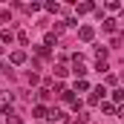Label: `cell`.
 Masks as SVG:
<instances>
[{
	"mask_svg": "<svg viewBox=\"0 0 124 124\" xmlns=\"http://www.w3.org/2000/svg\"><path fill=\"white\" fill-rule=\"evenodd\" d=\"M87 72H90V69L84 66V61H81V55H75V66H72V75H75V81H78V78H84Z\"/></svg>",
	"mask_w": 124,
	"mask_h": 124,
	"instance_id": "6da1fadb",
	"label": "cell"
},
{
	"mask_svg": "<svg viewBox=\"0 0 124 124\" xmlns=\"http://www.w3.org/2000/svg\"><path fill=\"white\" fill-rule=\"evenodd\" d=\"M9 63H12V66H23V63H26V52H23V49H15V52L9 55Z\"/></svg>",
	"mask_w": 124,
	"mask_h": 124,
	"instance_id": "7a4b0ae2",
	"label": "cell"
},
{
	"mask_svg": "<svg viewBox=\"0 0 124 124\" xmlns=\"http://www.w3.org/2000/svg\"><path fill=\"white\" fill-rule=\"evenodd\" d=\"M32 118H38V121H46V118H49V110H46L43 104H35V107H32Z\"/></svg>",
	"mask_w": 124,
	"mask_h": 124,
	"instance_id": "3957f363",
	"label": "cell"
},
{
	"mask_svg": "<svg viewBox=\"0 0 124 124\" xmlns=\"http://www.w3.org/2000/svg\"><path fill=\"white\" fill-rule=\"evenodd\" d=\"M101 29L110 32V35H116V29H118V20H116V17H104V20H101Z\"/></svg>",
	"mask_w": 124,
	"mask_h": 124,
	"instance_id": "277c9868",
	"label": "cell"
},
{
	"mask_svg": "<svg viewBox=\"0 0 124 124\" xmlns=\"http://www.w3.org/2000/svg\"><path fill=\"white\" fill-rule=\"evenodd\" d=\"M78 38H81L84 43H90V40L95 38V29H93V26H81V29H78Z\"/></svg>",
	"mask_w": 124,
	"mask_h": 124,
	"instance_id": "5b68a950",
	"label": "cell"
},
{
	"mask_svg": "<svg viewBox=\"0 0 124 124\" xmlns=\"http://www.w3.org/2000/svg\"><path fill=\"white\" fill-rule=\"evenodd\" d=\"M75 12H78V15H90V12H95V3H93V0L78 3V6H75Z\"/></svg>",
	"mask_w": 124,
	"mask_h": 124,
	"instance_id": "8992f818",
	"label": "cell"
},
{
	"mask_svg": "<svg viewBox=\"0 0 124 124\" xmlns=\"http://www.w3.org/2000/svg\"><path fill=\"white\" fill-rule=\"evenodd\" d=\"M104 95H107V87H95V90H93V95H90V104H98Z\"/></svg>",
	"mask_w": 124,
	"mask_h": 124,
	"instance_id": "52a82bcc",
	"label": "cell"
},
{
	"mask_svg": "<svg viewBox=\"0 0 124 124\" xmlns=\"http://www.w3.org/2000/svg\"><path fill=\"white\" fill-rule=\"evenodd\" d=\"M15 38H17V35H15L12 29H0V40H3L6 46H12V40H15Z\"/></svg>",
	"mask_w": 124,
	"mask_h": 124,
	"instance_id": "ba28073f",
	"label": "cell"
},
{
	"mask_svg": "<svg viewBox=\"0 0 124 124\" xmlns=\"http://www.w3.org/2000/svg\"><path fill=\"white\" fill-rule=\"evenodd\" d=\"M55 43H58V35H55V32H46V35H43V46H49V49H52Z\"/></svg>",
	"mask_w": 124,
	"mask_h": 124,
	"instance_id": "9c48e42d",
	"label": "cell"
},
{
	"mask_svg": "<svg viewBox=\"0 0 124 124\" xmlns=\"http://www.w3.org/2000/svg\"><path fill=\"white\" fill-rule=\"evenodd\" d=\"M43 9H46V12H52V15H58V12H63V6H61V3H55V0L43 3Z\"/></svg>",
	"mask_w": 124,
	"mask_h": 124,
	"instance_id": "30bf717a",
	"label": "cell"
},
{
	"mask_svg": "<svg viewBox=\"0 0 124 124\" xmlns=\"http://www.w3.org/2000/svg\"><path fill=\"white\" fill-rule=\"evenodd\" d=\"M35 55H38V58H49V55H52V49L40 43V46H35Z\"/></svg>",
	"mask_w": 124,
	"mask_h": 124,
	"instance_id": "8fae6325",
	"label": "cell"
},
{
	"mask_svg": "<svg viewBox=\"0 0 124 124\" xmlns=\"http://www.w3.org/2000/svg\"><path fill=\"white\" fill-rule=\"evenodd\" d=\"M66 72H69V69H66L63 63H55V69H52V75H55V78H66Z\"/></svg>",
	"mask_w": 124,
	"mask_h": 124,
	"instance_id": "7c38bea8",
	"label": "cell"
},
{
	"mask_svg": "<svg viewBox=\"0 0 124 124\" xmlns=\"http://www.w3.org/2000/svg\"><path fill=\"white\" fill-rule=\"evenodd\" d=\"M87 90H90L87 78H78V81H75V93H87Z\"/></svg>",
	"mask_w": 124,
	"mask_h": 124,
	"instance_id": "4fadbf2b",
	"label": "cell"
},
{
	"mask_svg": "<svg viewBox=\"0 0 124 124\" xmlns=\"http://www.w3.org/2000/svg\"><path fill=\"white\" fill-rule=\"evenodd\" d=\"M104 9H107V12H121V3H118V0H110Z\"/></svg>",
	"mask_w": 124,
	"mask_h": 124,
	"instance_id": "5bb4252c",
	"label": "cell"
},
{
	"mask_svg": "<svg viewBox=\"0 0 124 124\" xmlns=\"http://www.w3.org/2000/svg\"><path fill=\"white\" fill-rule=\"evenodd\" d=\"M107 55H110L107 46H98V49H95V58H98V61H107Z\"/></svg>",
	"mask_w": 124,
	"mask_h": 124,
	"instance_id": "9a60e30c",
	"label": "cell"
},
{
	"mask_svg": "<svg viewBox=\"0 0 124 124\" xmlns=\"http://www.w3.org/2000/svg\"><path fill=\"white\" fill-rule=\"evenodd\" d=\"M6 124H23V118L15 116V113H9V116H6Z\"/></svg>",
	"mask_w": 124,
	"mask_h": 124,
	"instance_id": "2e32d148",
	"label": "cell"
},
{
	"mask_svg": "<svg viewBox=\"0 0 124 124\" xmlns=\"http://www.w3.org/2000/svg\"><path fill=\"white\" fill-rule=\"evenodd\" d=\"M101 110H104L107 116H113V113H118V107H116V104H101Z\"/></svg>",
	"mask_w": 124,
	"mask_h": 124,
	"instance_id": "e0dca14e",
	"label": "cell"
},
{
	"mask_svg": "<svg viewBox=\"0 0 124 124\" xmlns=\"http://www.w3.org/2000/svg\"><path fill=\"white\" fill-rule=\"evenodd\" d=\"M113 101H124V90H121V87L113 90Z\"/></svg>",
	"mask_w": 124,
	"mask_h": 124,
	"instance_id": "ac0fdd59",
	"label": "cell"
},
{
	"mask_svg": "<svg viewBox=\"0 0 124 124\" xmlns=\"http://www.w3.org/2000/svg\"><path fill=\"white\" fill-rule=\"evenodd\" d=\"M63 23H66V29H75V26H78V17H66Z\"/></svg>",
	"mask_w": 124,
	"mask_h": 124,
	"instance_id": "d6986e66",
	"label": "cell"
},
{
	"mask_svg": "<svg viewBox=\"0 0 124 124\" xmlns=\"http://www.w3.org/2000/svg\"><path fill=\"white\" fill-rule=\"evenodd\" d=\"M17 40H20V43L26 46V43H29V35H26V32H17Z\"/></svg>",
	"mask_w": 124,
	"mask_h": 124,
	"instance_id": "ffe728a7",
	"label": "cell"
},
{
	"mask_svg": "<svg viewBox=\"0 0 124 124\" xmlns=\"http://www.w3.org/2000/svg\"><path fill=\"white\" fill-rule=\"evenodd\" d=\"M95 69H98V72H107L110 66H107V61H98V63H95Z\"/></svg>",
	"mask_w": 124,
	"mask_h": 124,
	"instance_id": "44dd1931",
	"label": "cell"
},
{
	"mask_svg": "<svg viewBox=\"0 0 124 124\" xmlns=\"http://www.w3.org/2000/svg\"><path fill=\"white\" fill-rule=\"evenodd\" d=\"M26 81H29V84H38L40 78H38V72H29V75H26Z\"/></svg>",
	"mask_w": 124,
	"mask_h": 124,
	"instance_id": "7402d4cb",
	"label": "cell"
},
{
	"mask_svg": "<svg viewBox=\"0 0 124 124\" xmlns=\"http://www.w3.org/2000/svg\"><path fill=\"white\" fill-rule=\"evenodd\" d=\"M0 72H3V75H12V69H9V63H3V61H0Z\"/></svg>",
	"mask_w": 124,
	"mask_h": 124,
	"instance_id": "603a6c76",
	"label": "cell"
},
{
	"mask_svg": "<svg viewBox=\"0 0 124 124\" xmlns=\"http://www.w3.org/2000/svg\"><path fill=\"white\" fill-rule=\"evenodd\" d=\"M118 118H121V121H124V104H121V107H118Z\"/></svg>",
	"mask_w": 124,
	"mask_h": 124,
	"instance_id": "cb8c5ba5",
	"label": "cell"
},
{
	"mask_svg": "<svg viewBox=\"0 0 124 124\" xmlns=\"http://www.w3.org/2000/svg\"><path fill=\"white\" fill-rule=\"evenodd\" d=\"M43 124H49V121H43Z\"/></svg>",
	"mask_w": 124,
	"mask_h": 124,
	"instance_id": "d4e9b609",
	"label": "cell"
}]
</instances>
